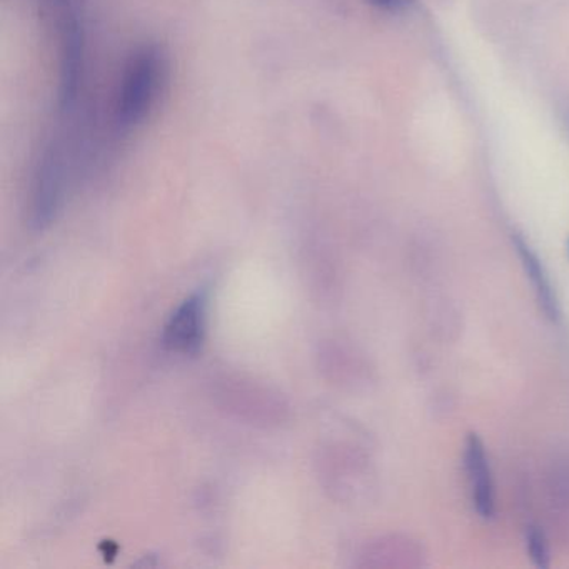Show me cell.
Listing matches in <instances>:
<instances>
[{
	"mask_svg": "<svg viewBox=\"0 0 569 569\" xmlns=\"http://www.w3.org/2000/svg\"><path fill=\"white\" fill-rule=\"evenodd\" d=\"M169 61L159 46L139 49L126 66L116 118L122 129L138 128L158 104L168 82Z\"/></svg>",
	"mask_w": 569,
	"mask_h": 569,
	"instance_id": "obj_1",
	"label": "cell"
},
{
	"mask_svg": "<svg viewBox=\"0 0 569 569\" xmlns=\"http://www.w3.org/2000/svg\"><path fill=\"white\" fill-rule=\"evenodd\" d=\"M518 251L521 254L522 266H525L526 272H528L529 279H531L532 286H535V291L538 295L539 302L542 305V309H545L549 318H556L558 306H556L551 286H549L545 272H542L538 258L521 241H518Z\"/></svg>",
	"mask_w": 569,
	"mask_h": 569,
	"instance_id": "obj_4",
	"label": "cell"
},
{
	"mask_svg": "<svg viewBox=\"0 0 569 569\" xmlns=\"http://www.w3.org/2000/svg\"><path fill=\"white\" fill-rule=\"evenodd\" d=\"M206 328V298L192 295L172 312L164 328L166 348L178 355H196L201 349Z\"/></svg>",
	"mask_w": 569,
	"mask_h": 569,
	"instance_id": "obj_2",
	"label": "cell"
},
{
	"mask_svg": "<svg viewBox=\"0 0 569 569\" xmlns=\"http://www.w3.org/2000/svg\"><path fill=\"white\" fill-rule=\"evenodd\" d=\"M371 2L386 9H398L406 4V0H371Z\"/></svg>",
	"mask_w": 569,
	"mask_h": 569,
	"instance_id": "obj_6",
	"label": "cell"
},
{
	"mask_svg": "<svg viewBox=\"0 0 569 569\" xmlns=\"http://www.w3.org/2000/svg\"><path fill=\"white\" fill-rule=\"evenodd\" d=\"M528 551L531 556L532 562L539 568H548L549 566V549L548 542H546L545 535L538 531L536 528L529 529L528 538Z\"/></svg>",
	"mask_w": 569,
	"mask_h": 569,
	"instance_id": "obj_5",
	"label": "cell"
},
{
	"mask_svg": "<svg viewBox=\"0 0 569 569\" xmlns=\"http://www.w3.org/2000/svg\"><path fill=\"white\" fill-rule=\"evenodd\" d=\"M466 469L471 482L472 505L481 518H491L495 512V488L491 469L486 458L485 446L476 435H469L466 441Z\"/></svg>",
	"mask_w": 569,
	"mask_h": 569,
	"instance_id": "obj_3",
	"label": "cell"
}]
</instances>
